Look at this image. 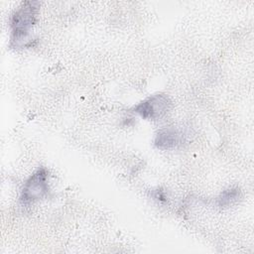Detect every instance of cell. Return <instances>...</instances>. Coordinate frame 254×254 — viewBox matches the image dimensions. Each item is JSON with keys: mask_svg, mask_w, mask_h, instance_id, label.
Returning <instances> with one entry per match:
<instances>
[{"mask_svg": "<svg viewBox=\"0 0 254 254\" xmlns=\"http://www.w3.org/2000/svg\"><path fill=\"white\" fill-rule=\"evenodd\" d=\"M39 5L37 1H25L12 14L10 43L13 47H24L30 42V34L37 21Z\"/></svg>", "mask_w": 254, "mask_h": 254, "instance_id": "6da1fadb", "label": "cell"}, {"mask_svg": "<svg viewBox=\"0 0 254 254\" xmlns=\"http://www.w3.org/2000/svg\"><path fill=\"white\" fill-rule=\"evenodd\" d=\"M49 171L41 167L25 182L20 199L23 204H31L44 198L49 193Z\"/></svg>", "mask_w": 254, "mask_h": 254, "instance_id": "7a4b0ae2", "label": "cell"}, {"mask_svg": "<svg viewBox=\"0 0 254 254\" xmlns=\"http://www.w3.org/2000/svg\"><path fill=\"white\" fill-rule=\"evenodd\" d=\"M172 108L170 97L163 93L149 96L134 106L133 110L142 118L147 120H159L164 117Z\"/></svg>", "mask_w": 254, "mask_h": 254, "instance_id": "3957f363", "label": "cell"}, {"mask_svg": "<svg viewBox=\"0 0 254 254\" xmlns=\"http://www.w3.org/2000/svg\"><path fill=\"white\" fill-rule=\"evenodd\" d=\"M184 141L183 132L176 127H165L160 129L155 136V146L161 150L173 149Z\"/></svg>", "mask_w": 254, "mask_h": 254, "instance_id": "277c9868", "label": "cell"}, {"mask_svg": "<svg viewBox=\"0 0 254 254\" xmlns=\"http://www.w3.org/2000/svg\"><path fill=\"white\" fill-rule=\"evenodd\" d=\"M240 197V190L237 188H231L223 190L217 198V203L219 206H228L238 200Z\"/></svg>", "mask_w": 254, "mask_h": 254, "instance_id": "5b68a950", "label": "cell"}]
</instances>
